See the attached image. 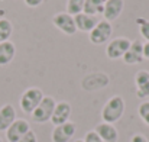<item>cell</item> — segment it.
Returning a JSON list of instances; mask_svg holds the SVG:
<instances>
[{"mask_svg":"<svg viewBox=\"0 0 149 142\" xmlns=\"http://www.w3.org/2000/svg\"><path fill=\"white\" fill-rule=\"evenodd\" d=\"M52 23L55 28H58L64 35L72 36L77 34V26H75V20L74 16L68 15L67 12H59L56 15H54L52 17Z\"/></svg>","mask_w":149,"mask_h":142,"instance_id":"obj_6","label":"cell"},{"mask_svg":"<svg viewBox=\"0 0 149 142\" xmlns=\"http://www.w3.org/2000/svg\"><path fill=\"white\" fill-rule=\"evenodd\" d=\"M143 58L149 59V42L143 44Z\"/></svg>","mask_w":149,"mask_h":142,"instance_id":"obj_27","label":"cell"},{"mask_svg":"<svg viewBox=\"0 0 149 142\" xmlns=\"http://www.w3.org/2000/svg\"><path fill=\"white\" fill-rule=\"evenodd\" d=\"M109 83H110V78L106 73H93V74H88L83 78L81 86L84 90L93 92V90H99V89L106 87Z\"/></svg>","mask_w":149,"mask_h":142,"instance_id":"obj_9","label":"cell"},{"mask_svg":"<svg viewBox=\"0 0 149 142\" xmlns=\"http://www.w3.org/2000/svg\"><path fill=\"white\" fill-rule=\"evenodd\" d=\"M74 142H84L83 139H77V141H74Z\"/></svg>","mask_w":149,"mask_h":142,"instance_id":"obj_28","label":"cell"},{"mask_svg":"<svg viewBox=\"0 0 149 142\" xmlns=\"http://www.w3.org/2000/svg\"><path fill=\"white\" fill-rule=\"evenodd\" d=\"M123 62L127 65H135V64H141L145 58H143V42L142 41H132L129 49L126 51V54L123 55Z\"/></svg>","mask_w":149,"mask_h":142,"instance_id":"obj_11","label":"cell"},{"mask_svg":"<svg viewBox=\"0 0 149 142\" xmlns=\"http://www.w3.org/2000/svg\"><path fill=\"white\" fill-rule=\"evenodd\" d=\"M126 110V103L122 96H111L101 109V119L106 123L114 125L119 122Z\"/></svg>","mask_w":149,"mask_h":142,"instance_id":"obj_1","label":"cell"},{"mask_svg":"<svg viewBox=\"0 0 149 142\" xmlns=\"http://www.w3.org/2000/svg\"><path fill=\"white\" fill-rule=\"evenodd\" d=\"M135 87L136 96L139 99H148L149 97V71L141 70L135 74Z\"/></svg>","mask_w":149,"mask_h":142,"instance_id":"obj_13","label":"cell"},{"mask_svg":"<svg viewBox=\"0 0 149 142\" xmlns=\"http://www.w3.org/2000/svg\"><path fill=\"white\" fill-rule=\"evenodd\" d=\"M17 142H38V138H36V134L31 129L23 138H20Z\"/></svg>","mask_w":149,"mask_h":142,"instance_id":"obj_24","label":"cell"},{"mask_svg":"<svg viewBox=\"0 0 149 142\" xmlns=\"http://www.w3.org/2000/svg\"><path fill=\"white\" fill-rule=\"evenodd\" d=\"M16 120V110L10 103L0 107V132H6L7 128Z\"/></svg>","mask_w":149,"mask_h":142,"instance_id":"obj_16","label":"cell"},{"mask_svg":"<svg viewBox=\"0 0 149 142\" xmlns=\"http://www.w3.org/2000/svg\"><path fill=\"white\" fill-rule=\"evenodd\" d=\"M45 0H25V4L29 6V7H38L44 3Z\"/></svg>","mask_w":149,"mask_h":142,"instance_id":"obj_26","label":"cell"},{"mask_svg":"<svg viewBox=\"0 0 149 142\" xmlns=\"http://www.w3.org/2000/svg\"><path fill=\"white\" fill-rule=\"evenodd\" d=\"M94 131L97 132V135L101 138L103 142H117L119 141V132H117L116 126L111 125V123L101 122V123H99L94 128Z\"/></svg>","mask_w":149,"mask_h":142,"instance_id":"obj_14","label":"cell"},{"mask_svg":"<svg viewBox=\"0 0 149 142\" xmlns=\"http://www.w3.org/2000/svg\"><path fill=\"white\" fill-rule=\"evenodd\" d=\"M113 34V25L109 20L101 19L99 20V23L96 25V28L88 34V39L93 45H103L106 42L110 41Z\"/></svg>","mask_w":149,"mask_h":142,"instance_id":"obj_4","label":"cell"},{"mask_svg":"<svg viewBox=\"0 0 149 142\" xmlns=\"http://www.w3.org/2000/svg\"><path fill=\"white\" fill-rule=\"evenodd\" d=\"M136 25L139 28V32H141L142 38L149 42V20L145 19V17H138L136 19Z\"/></svg>","mask_w":149,"mask_h":142,"instance_id":"obj_22","label":"cell"},{"mask_svg":"<svg viewBox=\"0 0 149 142\" xmlns=\"http://www.w3.org/2000/svg\"><path fill=\"white\" fill-rule=\"evenodd\" d=\"M31 131V125L26 119H16L6 131L7 142H17Z\"/></svg>","mask_w":149,"mask_h":142,"instance_id":"obj_7","label":"cell"},{"mask_svg":"<svg viewBox=\"0 0 149 142\" xmlns=\"http://www.w3.org/2000/svg\"><path fill=\"white\" fill-rule=\"evenodd\" d=\"M74 20H75L77 31L86 32V34H90L96 28V25L99 23L97 16H90V15H86V13H80V15L74 16Z\"/></svg>","mask_w":149,"mask_h":142,"instance_id":"obj_15","label":"cell"},{"mask_svg":"<svg viewBox=\"0 0 149 142\" xmlns=\"http://www.w3.org/2000/svg\"><path fill=\"white\" fill-rule=\"evenodd\" d=\"M132 41L125 36H117L111 41H109L107 48H106V55L109 59H122L126 51L129 49Z\"/></svg>","mask_w":149,"mask_h":142,"instance_id":"obj_5","label":"cell"},{"mask_svg":"<svg viewBox=\"0 0 149 142\" xmlns=\"http://www.w3.org/2000/svg\"><path fill=\"white\" fill-rule=\"evenodd\" d=\"M16 55V47L12 41H6L0 44V67L9 65Z\"/></svg>","mask_w":149,"mask_h":142,"instance_id":"obj_17","label":"cell"},{"mask_svg":"<svg viewBox=\"0 0 149 142\" xmlns=\"http://www.w3.org/2000/svg\"><path fill=\"white\" fill-rule=\"evenodd\" d=\"M104 1H106V0H86V1H84V9H83V13L90 15V16L103 15Z\"/></svg>","mask_w":149,"mask_h":142,"instance_id":"obj_18","label":"cell"},{"mask_svg":"<svg viewBox=\"0 0 149 142\" xmlns=\"http://www.w3.org/2000/svg\"><path fill=\"white\" fill-rule=\"evenodd\" d=\"M130 142H149V139L145 135H142V134H135L130 138Z\"/></svg>","mask_w":149,"mask_h":142,"instance_id":"obj_25","label":"cell"},{"mask_svg":"<svg viewBox=\"0 0 149 142\" xmlns=\"http://www.w3.org/2000/svg\"><path fill=\"white\" fill-rule=\"evenodd\" d=\"M83 141L84 142H103L101 141V138L97 135L96 131H88V132L86 134V136H84Z\"/></svg>","mask_w":149,"mask_h":142,"instance_id":"obj_23","label":"cell"},{"mask_svg":"<svg viewBox=\"0 0 149 142\" xmlns=\"http://www.w3.org/2000/svg\"><path fill=\"white\" fill-rule=\"evenodd\" d=\"M125 7V0H106L104 1V9H103V17L104 20L113 22L116 20Z\"/></svg>","mask_w":149,"mask_h":142,"instance_id":"obj_12","label":"cell"},{"mask_svg":"<svg viewBox=\"0 0 149 142\" xmlns=\"http://www.w3.org/2000/svg\"><path fill=\"white\" fill-rule=\"evenodd\" d=\"M84 1L86 0H67L65 3V12L71 16H77L83 13L84 9Z\"/></svg>","mask_w":149,"mask_h":142,"instance_id":"obj_20","label":"cell"},{"mask_svg":"<svg viewBox=\"0 0 149 142\" xmlns=\"http://www.w3.org/2000/svg\"><path fill=\"white\" fill-rule=\"evenodd\" d=\"M77 126L74 122H67L58 126H54L52 134H51V139L52 142H70L74 135H75Z\"/></svg>","mask_w":149,"mask_h":142,"instance_id":"obj_8","label":"cell"},{"mask_svg":"<svg viewBox=\"0 0 149 142\" xmlns=\"http://www.w3.org/2000/svg\"><path fill=\"white\" fill-rule=\"evenodd\" d=\"M71 113H72V107L68 101H58L55 104V109H54V113L51 118V123L54 126L67 123V122H70Z\"/></svg>","mask_w":149,"mask_h":142,"instance_id":"obj_10","label":"cell"},{"mask_svg":"<svg viewBox=\"0 0 149 142\" xmlns=\"http://www.w3.org/2000/svg\"><path fill=\"white\" fill-rule=\"evenodd\" d=\"M138 115H139V118L142 119V122L149 126V100H143L141 104H139V107H138Z\"/></svg>","mask_w":149,"mask_h":142,"instance_id":"obj_21","label":"cell"},{"mask_svg":"<svg viewBox=\"0 0 149 142\" xmlns=\"http://www.w3.org/2000/svg\"><path fill=\"white\" fill-rule=\"evenodd\" d=\"M55 104H56V101H55L54 97L44 96V99L41 100V103L38 104V107L31 113L32 120L35 123H47V122H51V118H52Z\"/></svg>","mask_w":149,"mask_h":142,"instance_id":"obj_3","label":"cell"},{"mask_svg":"<svg viewBox=\"0 0 149 142\" xmlns=\"http://www.w3.org/2000/svg\"><path fill=\"white\" fill-rule=\"evenodd\" d=\"M42 99H44V92L39 87H29V89H26L22 93L20 99H19V104H20L22 112L26 113V115H31L38 107V104L41 103Z\"/></svg>","mask_w":149,"mask_h":142,"instance_id":"obj_2","label":"cell"},{"mask_svg":"<svg viewBox=\"0 0 149 142\" xmlns=\"http://www.w3.org/2000/svg\"><path fill=\"white\" fill-rule=\"evenodd\" d=\"M12 34H13V23L6 17L0 19V44L9 41Z\"/></svg>","mask_w":149,"mask_h":142,"instance_id":"obj_19","label":"cell"},{"mask_svg":"<svg viewBox=\"0 0 149 142\" xmlns=\"http://www.w3.org/2000/svg\"><path fill=\"white\" fill-rule=\"evenodd\" d=\"M0 142H3V139H1V138H0Z\"/></svg>","mask_w":149,"mask_h":142,"instance_id":"obj_29","label":"cell"}]
</instances>
